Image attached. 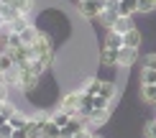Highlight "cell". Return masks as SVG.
Segmentation results:
<instances>
[{
    "mask_svg": "<svg viewBox=\"0 0 156 138\" xmlns=\"http://www.w3.org/2000/svg\"><path fill=\"white\" fill-rule=\"evenodd\" d=\"M105 5H108V0H80V16H84V18H97Z\"/></svg>",
    "mask_w": 156,
    "mask_h": 138,
    "instance_id": "3",
    "label": "cell"
},
{
    "mask_svg": "<svg viewBox=\"0 0 156 138\" xmlns=\"http://www.w3.org/2000/svg\"><path fill=\"white\" fill-rule=\"evenodd\" d=\"M118 56H120V49H113V46H105L100 54V62L105 67H118Z\"/></svg>",
    "mask_w": 156,
    "mask_h": 138,
    "instance_id": "8",
    "label": "cell"
},
{
    "mask_svg": "<svg viewBox=\"0 0 156 138\" xmlns=\"http://www.w3.org/2000/svg\"><path fill=\"white\" fill-rule=\"evenodd\" d=\"M74 138H92V128H90V126H87V128H82Z\"/></svg>",
    "mask_w": 156,
    "mask_h": 138,
    "instance_id": "31",
    "label": "cell"
},
{
    "mask_svg": "<svg viewBox=\"0 0 156 138\" xmlns=\"http://www.w3.org/2000/svg\"><path fill=\"white\" fill-rule=\"evenodd\" d=\"M49 118H51V120H54V123H56V126H59V128H64V126H67V123L72 120L74 115H72V113H67V110H62V108H59V113H51Z\"/></svg>",
    "mask_w": 156,
    "mask_h": 138,
    "instance_id": "16",
    "label": "cell"
},
{
    "mask_svg": "<svg viewBox=\"0 0 156 138\" xmlns=\"http://www.w3.org/2000/svg\"><path fill=\"white\" fill-rule=\"evenodd\" d=\"M13 113H16V108H13L10 102H5V108H3V118H5V120H8V118H10Z\"/></svg>",
    "mask_w": 156,
    "mask_h": 138,
    "instance_id": "30",
    "label": "cell"
},
{
    "mask_svg": "<svg viewBox=\"0 0 156 138\" xmlns=\"http://www.w3.org/2000/svg\"><path fill=\"white\" fill-rule=\"evenodd\" d=\"M8 90H10V87H8V84H5L3 80H0V102L8 100Z\"/></svg>",
    "mask_w": 156,
    "mask_h": 138,
    "instance_id": "28",
    "label": "cell"
},
{
    "mask_svg": "<svg viewBox=\"0 0 156 138\" xmlns=\"http://www.w3.org/2000/svg\"><path fill=\"white\" fill-rule=\"evenodd\" d=\"M5 102H8V100H5ZM5 102H0V115H3V108H5Z\"/></svg>",
    "mask_w": 156,
    "mask_h": 138,
    "instance_id": "34",
    "label": "cell"
},
{
    "mask_svg": "<svg viewBox=\"0 0 156 138\" xmlns=\"http://www.w3.org/2000/svg\"><path fill=\"white\" fill-rule=\"evenodd\" d=\"M144 69H156V54L144 56Z\"/></svg>",
    "mask_w": 156,
    "mask_h": 138,
    "instance_id": "27",
    "label": "cell"
},
{
    "mask_svg": "<svg viewBox=\"0 0 156 138\" xmlns=\"http://www.w3.org/2000/svg\"><path fill=\"white\" fill-rule=\"evenodd\" d=\"M100 82H102V80H97V77H90V80L82 84V92H87V95H97V90H100Z\"/></svg>",
    "mask_w": 156,
    "mask_h": 138,
    "instance_id": "19",
    "label": "cell"
},
{
    "mask_svg": "<svg viewBox=\"0 0 156 138\" xmlns=\"http://www.w3.org/2000/svg\"><path fill=\"white\" fill-rule=\"evenodd\" d=\"M138 62V49H133V46H120V56H118V67H133V64Z\"/></svg>",
    "mask_w": 156,
    "mask_h": 138,
    "instance_id": "6",
    "label": "cell"
},
{
    "mask_svg": "<svg viewBox=\"0 0 156 138\" xmlns=\"http://www.w3.org/2000/svg\"><path fill=\"white\" fill-rule=\"evenodd\" d=\"M16 67H18V87H21L23 92H31L38 84V74L31 72L28 64H16Z\"/></svg>",
    "mask_w": 156,
    "mask_h": 138,
    "instance_id": "2",
    "label": "cell"
},
{
    "mask_svg": "<svg viewBox=\"0 0 156 138\" xmlns=\"http://www.w3.org/2000/svg\"><path fill=\"white\" fill-rule=\"evenodd\" d=\"M141 84H156V69H144V74H141Z\"/></svg>",
    "mask_w": 156,
    "mask_h": 138,
    "instance_id": "24",
    "label": "cell"
},
{
    "mask_svg": "<svg viewBox=\"0 0 156 138\" xmlns=\"http://www.w3.org/2000/svg\"><path fill=\"white\" fill-rule=\"evenodd\" d=\"M141 97L148 105H156V84H141Z\"/></svg>",
    "mask_w": 156,
    "mask_h": 138,
    "instance_id": "17",
    "label": "cell"
},
{
    "mask_svg": "<svg viewBox=\"0 0 156 138\" xmlns=\"http://www.w3.org/2000/svg\"><path fill=\"white\" fill-rule=\"evenodd\" d=\"M13 67H16V62H13V56L8 54V51H0V72H10Z\"/></svg>",
    "mask_w": 156,
    "mask_h": 138,
    "instance_id": "21",
    "label": "cell"
},
{
    "mask_svg": "<svg viewBox=\"0 0 156 138\" xmlns=\"http://www.w3.org/2000/svg\"><path fill=\"white\" fill-rule=\"evenodd\" d=\"M13 130H16V128H13V126H10V123H8V120H5V123H3V126H0V138H10V136H13Z\"/></svg>",
    "mask_w": 156,
    "mask_h": 138,
    "instance_id": "26",
    "label": "cell"
},
{
    "mask_svg": "<svg viewBox=\"0 0 156 138\" xmlns=\"http://www.w3.org/2000/svg\"><path fill=\"white\" fill-rule=\"evenodd\" d=\"M118 16H120V8H118V0H108V5L102 8V13L97 18H100V23L105 26V28H110L115 21H118Z\"/></svg>",
    "mask_w": 156,
    "mask_h": 138,
    "instance_id": "4",
    "label": "cell"
},
{
    "mask_svg": "<svg viewBox=\"0 0 156 138\" xmlns=\"http://www.w3.org/2000/svg\"><path fill=\"white\" fill-rule=\"evenodd\" d=\"M5 3H8L16 13H21V16H28L31 8H34V0H5Z\"/></svg>",
    "mask_w": 156,
    "mask_h": 138,
    "instance_id": "11",
    "label": "cell"
},
{
    "mask_svg": "<svg viewBox=\"0 0 156 138\" xmlns=\"http://www.w3.org/2000/svg\"><path fill=\"white\" fill-rule=\"evenodd\" d=\"M156 10V0H138V13H151Z\"/></svg>",
    "mask_w": 156,
    "mask_h": 138,
    "instance_id": "25",
    "label": "cell"
},
{
    "mask_svg": "<svg viewBox=\"0 0 156 138\" xmlns=\"http://www.w3.org/2000/svg\"><path fill=\"white\" fill-rule=\"evenodd\" d=\"M92 138H100V136H97V133H92Z\"/></svg>",
    "mask_w": 156,
    "mask_h": 138,
    "instance_id": "35",
    "label": "cell"
},
{
    "mask_svg": "<svg viewBox=\"0 0 156 138\" xmlns=\"http://www.w3.org/2000/svg\"><path fill=\"white\" fill-rule=\"evenodd\" d=\"M123 44L138 49V46H141V31H138V28H131L128 34H123Z\"/></svg>",
    "mask_w": 156,
    "mask_h": 138,
    "instance_id": "13",
    "label": "cell"
},
{
    "mask_svg": "<svg viewBox=\"0 0 156 138\" xmlns=\"http://www.w3.org/2000/svg\"><path fill=\"white\" fill-rule=\"evenodd\" d=\"M5 28V16H3V10H0V31Z\"/></svg>",
    "mask_w": 156,
    "mask_h": 138,
    "instance_id": "33",
    "label": "cell"
},
{
    "mask_svg": "<svg viewBox=\"0 0 156 138\" xmlns=\"http://www.w3.org/2000/svg\"><path fill=\"white\" fill-rule=\"evenodd\" d=\"M105 46H113V49H120V46H123V34H115V31H108Z\"/></svg>",
    "mask_w": 156,
    "mask_h": 138,
    "instance_id": "20",
    "label": "cell"
},
{
    "mask_svg": "<svg viewBox=\"0 0 156 138\" xmlns=\"http://www.w3.org/2000/svg\"><path fill=\"white\" fill-rule=\"evenodd\" d=\"M41 138H62V128H59V126H56V123H54V120H51V118H49V120L44 123Z\"/></svg>",
    "mask_w": 156,
    "mask_h": 138,
    "instance_id": "12",
    "label": "cell"
},
{
    "mask_svg": "<svg viewBox=\"0 0 156 138\" xmlns=\"http://www.w3.org/2000/svg\"><path fill=\"white\" fill-rule=\"evenodd\" d=\"M80 105H82V92H67V95L62 97L59 108H62V110H67V113H72V115H77Z\"/></svg>",
    "mask_w": 156,
    "mask_h": 138,
    "instance_id": "5",
    "label": "cell"
},
{
    "mask_svg": "<svg viewBox=\"0 0 156 138\" xmlns=\"http://www.w3.org/2000/svg\"><path fill=\"white\" fill-rule=\"evenodd\" d=\"M28 16H16V18H13V21H8V23H5V34H21V31L23 28H28Z\"/></svg>",
    "mask_w": 156,
    "mask_h": 138,
    "instance_id": "7",
    "label": "cell"
},
{
    "mask_svg": "<svg viewBox=\"0 0 156 138\" xmlns=\"http://www.w3.org/2000/svg\"><path fill=\"white\" fill-rule=\"evenodd\" d=\"M10 138H31L28 133H26V128H16V130H13V136Z\"/></svg>",
    "mask_w": 156,
    "mask_h": 138,
    "instance_id": "32",
    "label": "cell"
},
{
    "mask_svg": "<svg viewBox=\"0 0 156 138\" xmlns=\"http://www.w3.org/2000/svg\"><path fill=\"white\" fill-rule=\"evenodd\" d=\"M97 95L108 97V100H115V95H118V87H115L113 82H100V90H97Z\"/></svg>",
    "mask_w": 156,
    "mask_h": 138,
    "instance_id": "15",
    "label": "cell"
},
{
    "mask_svg": "<svg viewBox=\"0 0 156 138\" xmlns=\"http://www.w3.org/2000/svg\"><path fill=\"white\" fill-rule=\"evenodd\" d=\"M118 8H120V16H133V13H138V0H120Z\"/></svg>",
    "mask_w": 156,
    "mask_h": 138,
    "instance_id": "14",
    "label": "cell"
},
{
    "mask_svg": "<svg viewBox=\"0 0 156 138\" xmlns=\"http://www.w3.org/2000/svg\"><path fill=\"white\" fill-rule=\"evenodd\" d=\"M108 118H110V108H105V110H92L87 126H90V128H97V126H102V123H108Z\"/></svg>",
    "mask_w": 156,
    "mask_h": 138,
    "instance_id": "10",
    "label": "cell"
},
{
    "mask_svg": "<svg viewBox=\"0 0 156 138\" xmlns=\"http://www.w3.org/2000/svg\"><path fill=\"white\" fill-rule=\"evenodd\" d=\"M38 34H41V31H36L34 26H28V28H23V31H21L18 36H21V41H23L26 46H31V44L36 41V36H38Z\"/></svg>",
    "mask_w": 156,
    "mask_h": 138,
    "instance_id": "18",
    "label": "cell"
},
{
    "mask_svg": "<svg viewBox=\"0 0 156 138\" xmlns=\"http://www.w3.org/2000/svg\"><path fill=\"white\" fill-rule=\"evenodd\" d=\"M28 67H31V72H36V74L41 77V74H44V69H46L49 64H44L41 59H31V62H28Z\"/></svg>",
    "mask_w": 156,
    "mask_h": 138,
    "instance_id": "23",
    "label": "cell"
},
{
    "mask_svg": "<svg viewBox=\"0 0 156 138\" xmlns=\"http://www.w3.org/2000/svg\"><path fill=\"white\" fill-rule=\"evenodd\" d=\"M31 59H41L44 64H51V59H54V44H51V38L46 34H38L36 41L31 44Z\"/></svg>",
    "mask_w": 156,
    "mask_h": 138,
    "instance_id": "1",
    "label": "cell"
},
{
    "mask_svg": "<svg viewBox=\"0 0 156 138\" xmlns=\"http://www.w3.org/2000/svg\"><path fill=\"white\" fill-rule=\"evenodd\" d=\"M131 28H136V26H133V21H131V16H118V21L110 26L108 31H115V34H128Z\"/></svg>",
    "mask_w": 156,
    "mask_h": 138,
    "instance_id": "9",
    "label": "cell"
},
{
    "mask_svg": "<svg viewBox=\"0 0 156 138\" xmlns=\"http://www.w3.org/2000/svg\"><path fill=\"white\" fill-rule=\"evenodd\" d=\"M146 138H156V120L146 126Z\"/></svg>",
    "mask_w": 156,
    "mask_h": 138,
    "instance_id": "29",
    "label": "cell"
},
{
    "mask_svg": "<svg viewBox=\"0 0 156 138\" xmlns=\"http://www.w3.org/2000/svg\"><path fill=\"white\" fill-rule=\"evenodd\" d=\"M8 123H10L13 128H26V123H28V118H26L23 113H18V110H16V113H13V115L8 118Z\"/></svg>",
    "mask_w": 156,
    "mask_h": 138,
    "instance_id": "22",
    "label": "cell"
}]
</instances>
